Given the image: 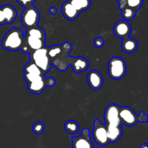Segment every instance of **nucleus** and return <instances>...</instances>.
<instances>
[{
  "instance_id": "nucleus-1",
  "label": "nucleus",
  "mask_w": 148,
  "mask_h": 148,
  "mask_svg": "<svg viewBox=\"0 0 148 148\" xmlns=\"http://www.w3.org/2000/svg\"><path fill=\"white\" fill-rule=\"evenodd\" d=\"M72 46L69 42H64L62 45H55L49 47L48 55L51 65L56 66L58 70L64 72L71 65L75 74L85 72L89 67V62L82 56L72 57L69 56Z\"/></svg>"
},
{
  "instance_id": "nucleus-2",
  "label": "nucleus",
  "mask_w": 148,
  "mask_h": 148,
  "mask_svg": "<svg viewBox=\"0 0 148 148\" xmlns=\"http://www.w3.org/2000/svg\"><path fill=\"white\" fill-rule=\"evenodd\" d=\"M24 43V35L23 31L17 27H12L7 32L1 41V46L10 51L21 50Z\"/></svg>"
},
{
  "instance_id": "nucleus-3",
  "label": "nucleus",
  "mask_w": 148,
  "mask_h": 148,
  "mask_svg": "<svg viewBox=\"0 0 148 148\" xmlns=\"http://www.w3.org/2000/svg\"><path fill=\"white\" fill-rule=\"evenodd\" d=\"M108 72L110 77L114 80L122 79L127 73L126 62L121 57H111L108 63Z\"/></svg>"
},
{
  "instance_id": "nucleus-4",
  "label": "nucleus",
  "mask_w": 148,
  "mask_h": 148,
  "mask_svg": "<svg viewBox=\"0 0 148 148\" xmlns=\"http://www.w3.org/2000/svg\"><path fill=\"white\" fill-rule=\"evenodd\" d=\"M48 50L49 47L46 46L29 53L30 60L34 62L44 74L49 72L52 66L48 55Z\"/></svg>"
},
{
  "instance_id": "nucleus-5",
  "label": "nucleus",
  "mask_w": 148,
  "mask_h": 148,
  "mask_svg": "<svg viewBox=\"0 0 148 148\" xmlns=\"http://www.w3.org/2000/svg\"><path fill=\"white\" fill-rule=\"evenodd\" d=\"M40 12L34 6L31 5L25 7L21 14L22 25L26 29L38 25L40 20Z\"/></svg>"
},
{
  "instance_id": "nucleus-6",
  "label": "nucleus",
  "mask_w": 148,
  "mask_h": 148,
  "mask_svg": "<svg viewBox=\"0 0 148 148\" xmlns=\"http://www.w3.org/2000/svg\"><path fill=\"white\" fill-rule=\"evenodd\" d=\"M92 137L94 141L101 147H105L110 143L107 134L106 125L105 124H102L98 119H96L94 121Z\"/></svg>"
},
{
  "instance_id": "nucleus-7",
  "label": "nucleus",
  "mask_w": 148,
  "mask_h": 148,
  "mask_svg": "<svg viewBox=\"0 0 148 148\" xmlns=\"http://www.w3.org/2000/svg\"><path fill=\"white\" fill-rule=\"evenodd\" d=\"M119 106L115 103H111L106 107L104 112V119L107 127H121L122 124L119 116Z\"/></svg>"
},
{
  "instance_id": "nucleus-8",
  "label": "nucleus",
  "mask_w": 148,
  "mask_h": 148,
  "mask_svg": "<svg viewBox=\"0 0 148 148\" xmlns=\"http://www.w3.org/2000/svg\"><path fill=\"white\" fill-rule=\"evenodd\" d=\"M43 77H45V74L33 62L30 60L28 63L25 65L24 79L27 84Z\"/></svg>"
},
{
  "instance_id": "nucleus-9",
  "label": "nucleus",
  "mask_w": 148,
  "mask_h": 148,
  "mask_svg": "<svg viewBox=\"0 0 148 148\" xmlns=\"http://www.w3.org/2000/svg\"><path fill=\"white\" fill-rule=\"evenodd\" d=\"M119 116L121 124L127 127H134L138 122L137 115L131 107H120Z\"/></svg>"
},
{
  "instance_id": "nucleus-10",
  "label": "nucleus",
  "mask_w": 148,
  "mask_h": 148,
  "mask_svg": "<svg viewBox=\"0 0 148 148\" xmlns=\"http://www.w3.org/2000/svg\"><path fill=\"white\" fill-rule=\"evenodd\" d=\"M72 148H94L88 128L82 130L81 135L72 137Z\"/></svg>"
},
{
  "instance_id": "nucleus-11",
  "label": "nucleus",
  "mask_w": 148,
  "mask_h": 148,
  "mask_svg": "<svg viewBox=\"0 0 148 148\" xmlns=\"http://www.w3.org/2000/svg\"><path fill=\"white\" fill-rule=\"evenodd\" d=\"M113 31L116 37L123 39L130 36L132 33V27L128 21L121 20L114 25Z\"/></svg>"
},
{
  "instance_id": "nucleus-12",
  "label": "nucleus",
  "mask_w": 148,
  "mask_h": 148,
  "mask_svg": "<svg viewBox=\"0 0 148 148\" xmlns=\"http://www.w3.org/2000/svg\"><path fill=\"white\" fill-rule=\"evenodd\" d=\"M87 81L90 88L93 90H98L103 85V77L97 70H91L87 76Z\"/></svg>"
},
{
  "instance_id": "nucleus-13",
  "label": "nucleus",
  "mask_w": 148,
  "mask_h": 148,
  "mask_svg": "<svg viewBox=\"0 0 148 148\" xmlns=\"http://www.w3.org/2000/svg\"><path fill=\"white\" fill-rule=\"evenodd\" d=\"M46 88H47V85H46V77H43L40 79H36V80L27 83V89H28V90L31 93L36 94V95L41 94L46 90Z\"/></svg>"
},
{
  "instance_id": "nucleus-14",
  "label": "nucleus",
  "mask_w": 148,
  "mask_h": 148,
  "mask_svg": "<svg viewBox=\"0 0 148 148\" xmlns=\"http://www.w3.org/2000/svg\"><path fill=\"white\" fill-rule=\"evenodd\" d=\"M62 12L64 18L70 21L76 20L80 14V12L77 10L69 1L63 3L62 6Z\"/></svg>"
},
{
  "instance_id": "nucleus-15",
  "label": "nucleus",
  "mask_w": 148,
  "mask_h": 148,
  "mask_svg": "<svg viewBox=\"0 0 148 148\" xmlns=\"http://www.w3.org/2000/svg\"><path fill=\"white\" fill-rule=\"evenodd\" d=\"M3 13L5 17L6 24H12L15 20L17 16V12L16 9L12 4H6L1 6Z\"/></svg>"
},
{
  "instance_id": "nucleus-16",
  "label": "nucleus",
  "mask_w": 148,
  "mask_h": 148,
  "mask_svg": "<svg viewBox=\"0 0 148 148\" xmlns=\"http://www.w3.org/2000/svg\"><path fill=\"white\" fill-rule=\"evenodd\" d=\"M121 49L125 53H129V54L133 53L138 49V43L135 39L127 37L125 38H123L122 43H121Z\"/></svg>"
},
{
  "instance_id": "nucleus-17",
  "label": "nucleus",
  "mask_w": 148,
  "mask_h": 148,
  "mask_svg": "<svg viewBox=\"0 0 148 148\" xmlns=\"http://www.w3.org/2000/svg\"><path fill=\"white\" fill-rule=\"evenodd\" d=\"M68 1L80 13L88 10L91 5V0H68Z\"/></svg>"
},
{
  "instance_id": "nucleus-18",
  "label": "nucleus",
  "mask_w": 148,
  "mask_h": 148,
  "mask_svg": "<svg viewBox=\"0 0 148 148\" xmlns=\"http://www.w3.org/2000/svg\"><path fill=\"white\" fill-rule=\"evenodd\" d=\"M25 35L35 36V37L45 39V40H46V32H45V30H43V29H42L41 27H40L38 25L33 26V27H29V28L26 29Z\"/></svg>"
},
{
  "instance_id": "nucleus-19",
  "label": "nucleus",
  "mask_w": 148,
  "mask_h": 148,
  "mask_svg": "<svg viewBox=\"0 0 148 148\" xmlns=\"http://www.w3.org/2000/svg\"><path fill=\"white\" fill-rule=\"evenodd\" d=\"M64 127V130L66 132L72 134V135L77 134L79 130V124L77 121H73V120H69V121H66Z\"/></svg>"
},
{
  "instance_id": "nucleus-20",
  "label": "nucleus",
  "mask_w": 148,
  "mask_h": 148,
  "mask_svg": "<svg viewBox=\"0 0 148 148\" xmlns=\"http://www.w3.org/2000/svg\"><path fill=\"white\" fill-rule=\"evenodd\" d=\"M136 14H137V11L130 8L128 6L121 10V15H122L123 20H126V21H130V20L134 19L136 16Z\"/></svg>"
},
{
  "instance_id": "nucleus-21",
  "label": "nucleus",
  "mask_w": 148,
  "mask_h": 148,
  "mask_svg": "<svg viewBox=\"0 0 148 148\" xmlns=\"http://www.w3.org/2000/svg\"><path fill=\"white\" fill-rule=\"evenodd\" d=\"M32 130L37 135H40L44 132L45 125L41 121H36L32 127Z\"/></svg>"
},
{
  "instance_id": "nucleus-22",
  "label": "nucleus",
  "mask_w": 148,
  "mask_h": 148,
  "mask_svg": "<svg viewBox=\"0 0 148 148\" xmlns=\"http://www.w3.org/2000/svg\"><path fill=\"white\" fill-rule=\"evenodd\" d=\"M126 1H127V6L136 11L140 10L143 4V0H126Z\"/></svg>"
},
{
  "instance_id": "nucleus-23",
  "label": "nucleus",
  "mask_w": 148,
  "mask_h": 148,
  "mask_svg": "<svg viewBox=\"0 0 148 148\" xmlns=\"http://www.w3.org/2000/svg\"><path fill=\"white\" fill-rule=\"evenodd\" d=\"M148 120L147 115L144 112V111H141L139 115H137V121L141 123H147Z\"/></svg>"
},
{
  "instance_id": "nucleus-24",
  "label": "nucleus",
  "mask_w": 148,
  "mask_h": 148,
  "mask_svg": "<svg viewBox=\"0 0 148 148\" xmlns=\"http://www.w3.org/2000/svg\"><path fill=\"white\" fill-rule=\"evenodd\" d=\"M17 1L23 7H27L33 5L36 0H17Z\"/></svg>"
},
{
  "instance_id": "nucleus-25",
  "label": "nucleus",
  "mask_w": 148,
  "mask_h": 148,
  "mask_svg": "<svg viewBox=\"0 0 148 148\" xmlns=\"http://www.w3.org/2000/svg\"><path fill=\"white\" fill-rule=\"evenodd\" d=\"M94 46L96 48H102L104 46V40L103 37H98L94 40Z\"/></svg>"
},
{
  "instance_id": "nucleus-26",
  "label": "nucleus",
  "mask_w": 148,
  "mask_h": 148,
  "mask_svg": "<svg viewBox=\"0 0 148 148\" xmlns=\"http://www.w3.org/2000/svg\"><path fill=\"white\" fill-rule=\"evenodd\" d=\"M56 85V79L53 77H49L46 78V85L47 87L53 88Z\"/></svg>"
},
{
  "instance_id": "nucleus-27",
  "label": "nucleus",
  "mask_w": 148,
  "mask_h": 148,
  "mask_svg": "<svg viewBox=\"0 0 148 148\" xmlns=\"http://www.w3.org/2000/svg\"><path fill=\"white\" fill-rule=\"evenodd\" d=\"M6 24L5 17H4V13H3L2 9L0 7V25H3Z\"/></svg>"
},
{
  "instance_id": "nucleus-28",
  "label": "nucleus",
  "mask_w": 148,
  "mask_h": 148,
  "mask_svg": "<svg viewBox=\"0 0 148 148\" xmlns=\"http://www.w3.org/2000/svg\"><path fill=\"white\" fill-rule=\"evenodd\" d=\"M116 1H118L119 3V8L120 10H123L125 7H127V1L126 0H116Z\"/></svg>"
},
{
  "instance_id": "nucleus-29",
  "label": "nucleus",
  "mask_w": 148,
  "mask_h": 148,
  "mask_svg": "<svg viewBox=\"0 0 148 148\" xmlns=\"http://www.w3.org/2000/svg\"><path fill=\"white\" fill-rule=\"evenodd\" d=\"M49 12L51 13V14H53V15H54V14H56V13L58 12V10L56 7H51L49 8Z\"/></svg>"
},
{
  "instance_id": "nucleus-30",
  "label": "nucleus",
  "mask_w": 148,
  "mask_h": 148,
  "mask_svg": "<svg viewBox=\"0 0 148 148\" xmlns=\"http://www.w3.org/2000/svg\"><path fill=\"white\" fill-rule=\"evenodd\" d=\"M140 148H147V143H145V144L141 145Z\"/></svg>"
},
{
  "instance_id": "nucleus-31",
  "label": "nucleus",
  "mask_w": 148,
  "mask_h": 148,
  "mask_svg": "<svg viewBox=\"0 0 148 148\" xmlns=\"http://www.w3.org/2000/svg\"><path fill=\"white\" fill-rule=\"evenodd\" d=\"M0 109H1V106H0Z\"/></svg>"
},
{
  "instance_id": "nucleus-32",
  "label": "nucleus",
  "mask_w": 148,
  "mask_h": 148,
  "mask_svg": "<svg viewBox=\"0 0 148 148\" xmlns=\"http://www.w3.org/2000/svg\"><path fill=\"white\" fill-rule=\"evenodd\" d=\"M97 148H101V147H97Z\"/></svg>"
}]
</instances>
